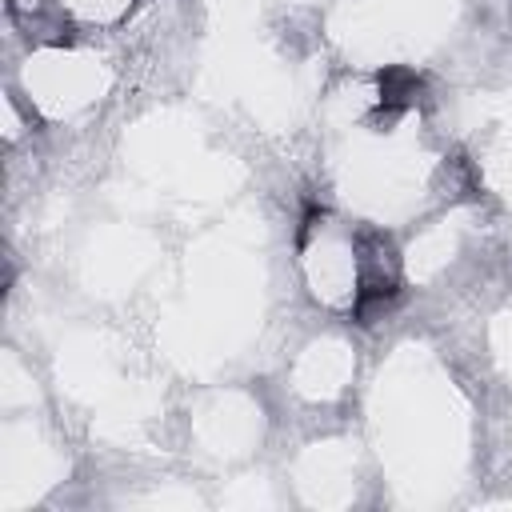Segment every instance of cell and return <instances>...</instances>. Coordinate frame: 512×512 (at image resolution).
I'll return each instance as SVG.
<instances>
[{"instance_id":"1","label":"cell","mask_w":512,"mask_h":512,"mask_svg":"<svg viewBox=\"0 0 512 512\" xmlns=\"http://www.w3.org/2000/svg\"><path fill=\"white\" fill-rule=\"evenodd\" d=\"M352 280H356V300H352V316L360 324H368V316L384 304H392L400 296V252L396 240L380 228H360L352 236Z\"/></svg>"},{"instance_id":"2","label":"cell","mask_w":512,"mask_h":512,"mask_svg":"<svg viewBox=\"0 0 512 512\" xmlns=\"http://www.w3.org/2000/svg\"><path fill=\"white\" fill-rule=\"evenodd\" d=\"M424 96V76L408 64H388L376 72V116L372 124H392L408 108H416Z\"/></svg>"}]
</instances>
